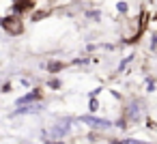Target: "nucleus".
<instances>
[{
  "label": "nucleus",
  "instance_id": "nucleus-1",
  "mask_svg": "<svg viewBox=\"0 0 157 144\" xmlns=\"http://www.w3.org/2000/svg\"><path fill=\"white\" fill-rule=\"evenodd\" d=\"M69 131H71V120H69V118H63V120H58L56 125H52V127L48 129V138H52V140H63Z\"/></svg>",
  "mask_w": 157,
  "mask_h": 144
},
{
  "label": "nucleus",
  "instance_id": "nucleus-2",
  "mask_svg": "<svg viewBox=\"0 0 157 144\" xmlns=\"http://www.w3.org/2000/svg\"><path fill=\"white\" fill-rule=\"evenodd\" d=\"M82 123L84 125H90V129H99V131H105V129L112 127V123L108 118H95V116H84Z\"/></svg>",
  "mask_w": 157,
  "mask_h": 144
},
{
  "label": "nucleus",
  "instance_id": "nucleus-3",
  "mask_svg": "<svg viewBox=\"0 0 157 144\" xmlns=\"http://www.w3.org/2000/svg\"><path fill=\"white\" fill-rule=\"evenodd\" d=\"M2 26L11 32V35H20L22 32V20L20 17H15V15H11V17H5V22H2Z\"/></svg>",
  "mask_w": 157,
  "mask_h": 144
},
{
  "label": "nucleus",
  "instance_id": "nucleus-4",
  "mask_svg": "<svg viewBox=\"0 0 157 144\" xmlns=\"http://www.w3.org/2000/svg\"><path fill=\"white\" fill-rule=\"evenodd\" d=\"M118 144H151V142H142V140H133V138H129V140H123V142H118Z\"/></svg>",
  "mask_w": 157,
  "mask_h": 144
}]
</instances>
